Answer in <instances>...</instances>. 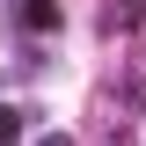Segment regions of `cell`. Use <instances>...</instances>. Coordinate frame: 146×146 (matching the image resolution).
I'll list each match as a JSON object with an SVG mask.
<instances>
[{
	"instance_id": "6da1fadb",
	"label": "cell",
	"mask_w": 146,
	"mask_h": 146,
	"mask_svg": "<svg viewBox=\"0 0 146 146\" xmlns=\"http://www.w3.org/2000/svg\"><path fill=\"white\" fill-rule=\"evenodd\" d=\"M22 22H29V29H51L58 7H51V0H22Z\"/></svg>"
},
{
	"instance_id": "7a4b0ae2",
	"label": "cell",
	"mask_w": 146,
	"mask_h": 146,
	"mask_svg": "<svg viewBox=\"0 0 146 146\" xmlns=\"http://www.w3.org/2000/svg\"><path fill=\"white\" fill-rule=\"evenodd\" d=\"M36 146H73V139H66V131H44V139H36Z\"/></svg>"
},
{
	"instance_id": "3957f363",
	"label": "cell",
	"mask_w": 146,
	"mask_h": 146,
	"mask_svg": "<svg viewBox=\"0 0 146 146\" xmlns=\"http://www.w3.org/2000/svg\"><path fill=\"white\" fill-rule=\"evenodd\" d=\"M0 124H7V110H0Z\"/></svg>"
}]
</instances>
